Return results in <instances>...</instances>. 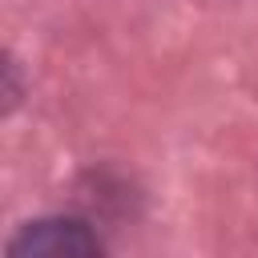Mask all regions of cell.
Returning a JSON list of instances; mask_svg holds the SVG:
<instances>
[{
    "label": "cell",
    "instance_id": "6da1fadb",
    "mask_svg": "<svg viewBox=\"0 0 258 258\" xmlns=\"http://www.w3.org/2000/svg\"><path fill=\"white\" fill-rule=\"evenodd\" d=\"M12 258H85V254H101V242L81 226V222H36L28 226L12 246Z\"/></svg>",
    "mask_w": 258,
    "mask_h": 258
}]
</instances>
